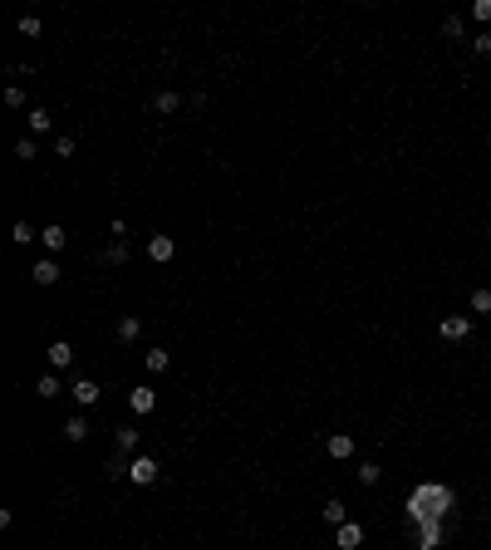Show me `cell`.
<instances>
[{"mask_svg":"<svg viewBox=\"0 0 491 550\" xmlns=\"http://www.w3.org/2000/svg\"><path fill=\"white\" fill-rule=\"evenodd\" d=\"M20 35L35 40V35H40V15H20Z\"/></svg>","mask_w":491,"mask_h":550,"instance_id":"cell-27","label":"cell"},{"mask_svg":"<svg viewBox=\"0 0 491 550\" xmlns=\"http://www.w3.org/2000/svg\"><path fill=\"white\" fill-rule=\"evenodd\" d=\"M69 393H74V403H79V408H94V403H98V383H94V378H74V388H69Z\"/></svg>","mask_w":491,"mask_h":550,"instance_id":"cell-9","label":"cell"},{"mask_svg":"<svg viewBox=\"0 0 491 550\" xmlns=\"http://www.w3.org/2000/svg\"><path fill=\"white\" fill-rule=\"evenodd\" d=\"M442 546V521H418V550Z\"/></svg>","mask_w":491,"mask_h":550,"instance_id":"cell-8","label":"cell"},{"mask_svg":"<svg viewBox=\"0 0 491 550\" xmlns=\"http://www.w3.org/2000/svg\"><path fill=\"white\" fill-rule=\"evenodd\" d=\"M54 153H59V157H74V138H54Z\"/></svg>","mask_w":491,"mask_h":550,"instance_id":"cell-32","label":"cell"},{"mask_svg":"<svg viewBox=\"0 0 491 550\" xmlns=\"http://www.w3.org/2000/svg\"><path fill=\"white\" fill-rule=\"evenodd\" d=\"M324 521H329V526H344V521H349V516H344V501H324Z\"/></svg>","mask_w":491,"mask_h":550,"instance_id":"cell-24","label":"cell"},{"mask_svg":"<svg viewBox=\"0 0 491 550\" xmlns=\"http://www.w3.org/2000/svg\"><path fill=\"white\" fill-rule=\"evenodd\" d=\"M452 506H457V491H452L447 482H422V486L408 491V506H403V511H408V521L418 526V521H442Z\"/></svg>","mask_w":491,"mask_h":550,"instance_id":"cell-1","label":"cell"},{"mask_svg":"<svg viewBox=\"0 0 491 550\" xmlns=\"http://www.w3.org/2000/svg\"><path fill=\"white\" fill-rule=\"evenodd\" d=\"M487 236H491V226H487Z\"/></svg>","mask_w":491,"mask_h":550,"instance_id":"cell-34","label":"cell"},{"mask_svg":"<svg viewBox=\"0 0 491 550\" xmlns=\"http://www.w3.org/2000/svg\"><path fill=\"white\" fill-rule=\"evenodd\" d=\"M437 330H442V339H467V334H472V320H467V315H447Z\"/></svg>","mask_w":491,"mask_h":550,"instance_id":"cell-10","label":"cell"},{"mask_svg":"<svg viewBox=\"0 0 491 550\" xmlns=\"http://www.w3.org/2000/svg\"><path fill=\"white\" fill-rule=\"evenodd\" d=\"M59 275H64V270H59V261H54V256H45V261L30 270V280H35V285H59Z\"/></svg>","mask_w":491,"mask_h":550,"instance_id":"cell-6","label":"cell"},{"mask_svg":"<svg viewBox=\"0 0 491 550\" xmlns=\"http://www.w3.org/2000/svg\"><path fill=\"white\" fill-rule=\"evenodd\" d=\"M128 467H133V457H128V452H118V457L108 462V482H123V477H128Z\"/></svg>","mask_w":491,"mask_h":550,"instance_id":"cell-17","label":"cell"},{"mask_svg":"<svg viewBox=\"0 0 491 550\" xmlns=\"http://www.w3.org/2000/svg\"><path fill=\"white\" fill-rule=\"evenodd\" d=\"M10 241H15V246H30V241H40V231H30V221H15Z\"/></svg>","mask_w":491,"mask_h":550,"instance_id":"cell-19","label":"cell"},{"mask_svg":"<svg viewBox=\"0 0 491 550\" xmlns=\"http://www.w3.org/2000/svg\"><path fill=\"white\" fill-rule=\"evenodd\" d=\"M442 35H452V40H457V35H462V15H447V20H442Z\"/></svg>","mask_w":491,"mask_h":550,"instance_id":"cell-29","label":"cell"},{"mask_svg":"<svg viewBox=\"0 0 491 550\" xmlns=\"http://www.w3.org/2000/svg\"><path fill=\"white\" fill-rule=\"evenodd\" d=\"M324 452H329L334 462H349V457H354V438H349V433H329V438H324Z\"/></svg>","mask_w":491,"mask_h":550,"instance_id":"cell-5","label":"cell"},{"mask_svg":"<svg viewBox=\"0 0 491 550\" xmlns=\"http://www.w3.org/2000/svg\"><path fill=\"white\" fill-rule=\"evenodd\" d=\"M162 477V467L153 462V457H133V467H128V482H138V486H153Z\"/></svg>","mask_w":491,"mask_h":550,"instance_id":"cell-2","label":"cell"},{"mask_svg":"<svg viewBox=\"0 0 491 550\" xmlns=\"http://www.w3.org/2000/svg\"><path fill=\"white\" fill-rule=\"evenodd\" d=\"M148 256H153V261H172V256H177V241H172V236H153V241H148Z\"/></svg>","mask_w":491,"mask_h":550,"instance_id":"cell-12","label":"cell"},{"mask_svg":"<svg viewBox=\"0 0 491 550\" xmlns=\"http://www.w3.org/2000/svg\"><path fill=\"white\" fill-rule=\"evenodd\" d=\"M40 241H45V251H49V256H59V251L69 246V231H64V226H45V231H40Z\"/></svg>","mask_w":491,"mask_h":550,"instance_id":"cell-11","label":"cell"},{"mask_svg":"<svg viewBox=\"0 0 491 550\" xmlns=\"http://www.w3.org/2000/svg\"><path fill=\"white\" fill-rule=\"evenodd\" d=\"M472 315H491V290H472Z\"/></svg>","mask_w":491,"mask_h":550,"instance_id":"cell-21","label":"cell"},{"mask_svg":"<svg viewBox=\"0 0 491 550\" xmlns=\"http://www.w3.org/2000/svg\"><path fill=\"white\" fill-rule=\"evenodd\" d=\"M64 438H69V442H84V438H89V418H69V423H64Z\"/></svg>","mask_w":491,"mask_h":550,"instance_id":"cell-18","label":"cell"},{"mask_svg":"<svg viewBox=\"0 0 491 550\" xmlns=\"http://www.w3.org/2000/svg\"><path fill=\"white\" fill-rule=\"evenodd\" d=\"M15 157H20V162H35V157H40L35 138H20V143H15Z\"/></svg>","mask_w":491,"mask_h":550,"instance_id":"cell-22","label":"cell"},{"mask_svg":"<svg viewBox=\"0 0 491 550\" xmlns=\"http://www.w3.org/2000/svg\"><path fill=\"white\" fill-rule=\"evenodd\" d=\"M472 49H477V54H491V30H482V35L472 40Z\"/></svg>","mask_w":491,"mask_h":550,"instance_id":"cell-31","label":"cell"},{"mask_svg":"<svg viewBox=\"0 0 491 550\" xmlns=\"http://www.w3.org/2000/svg\"><path fill=\"white\" fill-rule=\"evenodd\" d=\"M5 109H25V89H20V84L5 89Z\"/></svg>","mask_w":491,"mask_h":550,"instance_id":"cell-28","label":"cell"},{"mask_svg":"<svg viewBox=\"0 0 491 550\" xmlns=\"http://www.w3.org/2000/svg\"><path fill=\"white\" fill-rule=\"evenodd\" d=\"M138 334H143V320H138V315H123V320H118V339H123V344H133Z\"/></svg>","mask_w":491,"mask_h":550,"instance_id":"cell-16","label":"cell"},{"mask_svg":"<svg viewBox=\"0 0 491 550\" xmlns=\"http://www.w3.org/2000/svg\"><path fill=\"white\" fill-rule=\"evenodd\" d=\"M113 442H118V452H133V447H138V428H133V423H118V428H113Z\"/></svg>","mask_w":491,"mask_h":550,"instance_id":"cell-13","label":"cell"},{"mask_svg":"<svg viewBox=\"0 0 491 550\" xmlns=\"http://www.w3.org/2000/svg\"><path fill=\"white\" fill-rule=\"evenodd\" d=\"M334 546H339V550H359V546H364V526H359V521L334 526Z\"/></svg>","mask_w":491,"mask_h":550,"instance_id":"cell-4","label":"cell"},{"mask_svg":"<svg viewBox=\"0 0 491 550\" xmlns=\"http://www.w3.org/2000/svg\"><path fill=\"white\" fill-rule=\"evenodd\" d=\"M128 408H133V413L143 418V413H153V408H158V393H153L148 383H138V388L128 393Z\"/></svg>","mask_w":491,"mask_h":550,"instance_id":"cell-7","label":"cell"},{"mask_svg":"<svg viewBox=\"0 0 491 550\" xmlns=\"http://www.w3.org/2000/svg\"><path fill=\"white\" fill-rule=\"evenodd\" d=\"M379 477H384L379 462H359V482H364V486H379Z\"/></svg>","mask_w":491,"mask_h":550,"instance_id":"cell-23","label":"cell"},{"mask_svg":"<svg viewBox=\"0 0 491 550\" xmlns=\"http://www.w3.org/2000/svg\"><path fill=\"white\" fill-rule=\"evenodd\" d=\"M45 359H49V369H54V373H64V369L74 364V344H69V339H54V344L45 349Z\"/></svg>","mask_w":491,"mask_h":550,"instance_id":"cell-3","label":"cell"},{"mask_svg":"<svg viewBox=\"0 0 491 550\" xmlns=\"http://www.w3.org/2000/svg\"><path fill=\"white\" fill-rule=\"evenodd\" d=\"M143 359H148V369H153V373H162V369L172 364V354H167V349H148Z\"/></svg>","mask_w":491,"mask_h":550,"instance_id":"cell-20","label":"cell"},{"mask_svg":"<svg viewBox=\"0 0 491 550\" xmlns=\"http://www.w3.org/2000/svg\"><path fill=\"white\" fill-rule=\"evenodd\" d=\"M35 393H40V398H59V373H54V369L40 373V378H35Z\"/></svg>","mask_w":491,"mask_h":550,"instance_id":"cell-14","label":"cell"},{"mask_svg":"<svg viewBox=\"0 0 491 550\" xmlns=\"http://www.w3.org/2000/svg\"><path fill=\"white\" fill-rule=\"evenodd\" d=\"M103 261H108V265H123V261H128V246H123V241H113V246L103 251Z\"/></svg>","mask_w":491,"mask_h":550,"instance_id":"cell-26","label":"cell"},{"mask_svg":"<svg viewBox=\"0 0 491 550\" xmlns=\"http://www.w3.org/2000/svg\"><path fill=\"white\" fill-rule=\"evenodd\" d=\"M487 153H491V138H487Z\"/></svg>","mask_w":491,"mask_h":550,"instance_id":"cell-33","label":"cell"},{"mask_svg":"<svg viewBox=\"0 0 491 550\" xmlns=\"http://www.w3.org/2000/svg\"><path fill=\"white\" fill-rule=\"evenodd\" d=\"M153 109H158V113H177V109H182V94H177V89H162V94L153 99Z\"/></svg>","mask_w":491,"mask_h":550,"instance_id":"cell-15","label":"cell"},{"mask_svg":"<svg viewBox=\"0 0 491 550\" xmlns=\"http://www.w3.org/2000/svg\"><path fill=\"white\" fill-rule=\"evenodd\" d=\"M472 15H477L482 25H491V0H477V5H472Z\"/></svg>","mask_w":491,"mask_h":550,"instance_id":"cell-30","label":"cell"},{"mask_svg":"<svg viewBox=\"0 0 491 550\" xmlns=\"http://www.w3.org/2000/svg\"><path fill=\"white\" fill-rule=\"evenodd\" d=\"M49 123H54V118L45 109H30V133H49Z\"/></svg>","mask_w":491,"mask_h":550,"instance_id":"cell-25","label":"cell"}]
</instances>
